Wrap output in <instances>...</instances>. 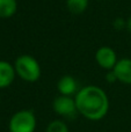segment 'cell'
<instances>
[{"mask_svg": "<svg viewBox=\"0 0 131 132\" xmlns=\"http://www.w3.org/2000/svg\"><path fill=\"white\" fill-rule=\"evenodd\" d=\"M37 119L34 111L28 109L19 110L11 117L8 123L9 132H35Z\"/></svg>", "mask_w": 131, "mask_h": 132, "instance_id": "3", "label": "cell"}, {"mask_svg": "<svg viewBox=\"0 0 131 132\" xmlns=\"http://www.w3.org/2000/svg\"><path fill=\"white\" fill-rule=\"evenodd\" d=\"M52 109L56 114L65 118H73L77 116V114H79L76 100L72 96L60 95L56 97L52 102Z\"/></svg>", "mask_w": 131, "mask_h": 132, "instance_id": "4", "label": "cell"}, {"mask_svg": "<svg viewBox=\"0 0 131 132\" xmlns=\"http://www.w3.org/2000/svg\"><path fill=\"white\" fill-rule=\"evenodd\" d=\"M127 28H128V30H129V31H131V16L129 18V20L127 21Z\"/></svg>", "mask_w": 131, "mask_h": 132, "instance_id": "14", "label": "cell"}, {"mask_svg": "<svg viewBox=\"0 0 131 132\" xmlns=\"http://www.w3.org/2000/svg\"><path fill=\"white\" fill-rule=\"evenodd\" d=\"M15 73L27 82H35L41 77V66L34 57L29 55H21L14 63Z\"/></svg>", "mask_w": 131, "mask_h": 132, "instance_id": "2", "label": "cell"}, {"mask_svg": "<svg viewBox=\"0 0 131 132\" xmlns=\"http://www.w3.org/2000/svg\"><path fill=\"white\" fill-rule=\"evenodd\" d=\"M18 2L16 0H0V18L8 19L16 13Z\"/></svg>", "mask_w": 131, "mask_h": 132, "instance_id": "9", "label": "cell"}, {"mask_svg": "<svg viewBox=\"0 0 131 132\" xmlns=\"http://www.w3.org/2000/svg\"><path fill=\"white\" fill-rule=\"evenodd\" d=\"M66 7L72 14H81L87 9L88 0H66Z\"/></svg>", "mask_w": 131, "mask_h": 132, "instance_id": "10", "label": "cell"}, {"mask_svg": "<svg viewBox=\"0 0 131 132\" xmlns=\"http://www.w3.org/2000/svg\"><path fill=\"white\" fill-rule=\"evenodd\" d=\"M95 60L99 64L100 67L104 70H113L114 66L117 63V57H116L115 51L109 46H101L97 49L95 53Z\"/></svg>", "mask_w": 131, "mask_h": 132, "instance_id": "5", "label": "cell"}, {"mask_svg": "<svg viewBox=\"0 0 131 132\" xmlns=\"http://www.w3.org/2000/svg\"><path fill=\"white\" fill-rule=\"evenodd\" d=\"M16 73L14 65L8 62L0 60V88H6L14 81Z\"/></svg>", "mask_w": 131, "mask_h": 132, "instance_id": "8", "label": "cell"}, {"mask_svg": "<svg viewBox=\"0 0 131 132\" xmlns=\"http://www.w3.org/2000/svg\"><path fill=\"white\" fill-rule=\"evenodd\" d=\"M106 79H107V81H108V82H110V84H113V82L118 81V80H117V78H116V75H115V73H114V71H113V70H110L108 73H107V75H106Z\"/></svg>", "mask_w": 131, "mask_h": 132, "instance_id": "13", "label": "cell"}, {"mask_svg": "<svg viewBox=\"0 0 131 132\" xmlns=\"http://www.w3.org/2000/svg\"><path fill=\"white\" fill-rule=\"evenodd\" d=\"M113 71L118 81L127 85H131V59L130 58H123V59L117 60Z\"/></svg>", "mask_w": 131, "mask_h": 132, "instance_id": "6", "label": "cell"}, {"mask_svg": "<svg viewBox=\"0 0 131 132\" xmlns=\"http://www.w3.org/2000/svg\"><path fill=\"white\" fill-rule=\"evenodd\" d=\"M45 132H69V128L62 119H53L48 124Z\"/></svg>", "mask_w": 131, "mask_h": 132, "instance_id": "11", "label": "cell"}, {"mask_svg": "<svg viewBox=\"0 0 131 132\" xmlns=\"http://www.w3.org/2000/svg\"><path fill=\"white\" fill-rule=\"evenodd\" d=\"M77 109L80 115L89 121H100L109 110V100L106 92L97 86H85L74 96Z\"/></svg>", "mask_w": 131, "mask_h": 132, "instance_id": "1", "label": "cell"}, {"mask_svg": "<svg viewBox=\"0 0 131 132\" xmlns=\"http://www.w3.org/2000/svg\"><path fill=\"white\" fill-rule=\"evenodd\" d=\"M114 27H115V29H117V30L124 29V28H127V21L121 19V18H117L115 21H114Z\"/></svg>", "mask_w": 131, "mask_h": 132, "instance_id": "12", "label": "cell"}, {"mask_svg": "<svg viewBox=\"0 0 131 132\" xmlns=\"http://www.w3.org/2000/svg\"><path fill=\"white\" fill-rule=\"evenodd\" d=\"M57 89L60 95L72 96L78 93V84L72 75H63L57 82Z\"/></svg>", "mask_w": 131, "mask_h": 132, "instance_id": "7", "label": "cell"}]
</instances>
